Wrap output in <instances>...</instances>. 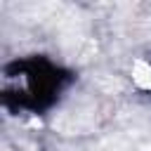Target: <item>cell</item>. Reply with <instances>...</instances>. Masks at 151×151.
<instances>
[{"label":"cell","instance_id":"obj_1","mask_svg":"<svg viewBox=\"0 0 151 151\" xmlns=\"http://www.w3.org/2000/svg\"><path fill=\"white\" fill-rule=\"evenodd\" d=\"M2 80L0 104L5 111L45 116L73 85L76 73L45 54H28L7 61L2 66Z\"/></svg>","mask_w":151,"mask_h":151}]
</instances>
